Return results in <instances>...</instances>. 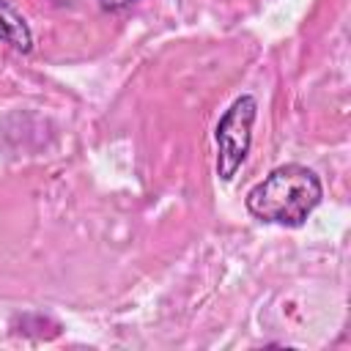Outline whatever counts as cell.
<instances>
[{"label": "cell", "mask_w": 351, "mask_h": 351, "mask_svg": "<svg viewBox=\"0 0 351 351\" xmlns=\"http://www.w3.org/2000/svg\"><path fill=\"white\" fill-rule=\"evenodd\" d=\"M0 44L25 55L33 49V30L8 0H0Z\"/></svg>", "instance_id": "3"}, {"label": "cell", "mask_w": 351, "mask_h": 351, "mask_svg": "<svg viewBox=\"0 0 351 351\" xmlns=\"http://www.w3.org/2000/svg\"><path fill=\"white\" fill-rule=\"evenodd\" d=\"M255 118H258V101H255V96L244 93V96L233 99V104L217 121L214 140H217V176H219V181L228 184L241 170V165L250 154V145H252Z\"/></svg>", "instance_id": "2"}, {"label": "cell", "mask_w": 351, "mask_h": 351, "mask_svg": "<svg viewBox=\"0 0 351 351\" xmlns=\"http://www.w3.org/2000/svg\"><path fill=\"white\" fill-rule=\"evenodd\" d=\"M96 3H99L101 11H110V14H112V11H123V8H129V5L137 3V0H96Z\"/></svg>", "instance_id": "4"}, {"label": "cell", "mask_w": 351, "mask_h": 351, "mask_svg": "<svg viewBox=\"0 0 351 351\" xmlns=\"http://www.w3.org/2000/svg\"><path fill=\"white\" fill-rule=\"evenodd\" d=\"M324 197V184L315 170L299 162H288L274 167L263 181H258L244 203L247 211L269 225H285V228H302L307 217L318 208Z\"/></svg>", "instance_id": "1"}]
</instances>
